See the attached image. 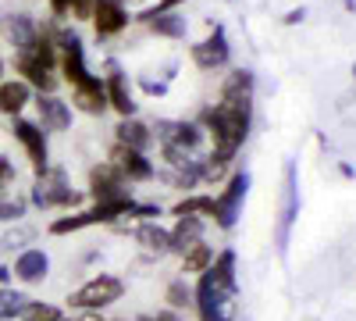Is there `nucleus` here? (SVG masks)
I'll use <instances>...</instances> for the list:
<instances>
[{"label":"nucleus","mask_w":356,"mask_h":321,"mask_svg":"<svg viewBox=\"0 0 356 321\" xmlns=\"http://www.w3.org/2000/svg\"><path fill=\"white\" fill-rule=\"evenodd\" d=\"M250 122H253V72L235 68L221 86V100L200 114V125L211 139V154L235 161V154L243 150L250 136Z\"/></svg>","instance_id":"obj_1"},{"label":"nucleus","mask_w":356,"mask_h":321,"mask_svg":"<svg viewBox=\"0 0 356 321\" xmlns=\"http://www.w3.org/2000/svg\"><path fill=\"white\" fill-rule=\"evenodd\" d=\"M235 293H239V279H235V250H221L214 265L207 268L193 289V304L200 321H232L235 318Z\"/></svg>","instance_id":"obj_2"},{"label":"nucleus","mask_w":356,"mask_h":321,"mask_svg":"<svg viewBox=\"0 0 356 321\" xmlns=\"http://www.w3.org/2000/svg\"><path fill=\"white\" fill-rule=\"evenodd\" d=\"M29 203H33L36 211H57V208H79L82 203V193L72 189L68 182V171L50 164L47 171L36 175L33 189H29Z\"/></svg>","instance_id":"obj_3"},{"label":"nucleus","mask_w":356,"mask_h":321,"mask_svg":"<svg viewBox=\"0 0 356 321\" xmlns=\"http://www.w3.org/2000/svg\"><path fill=\"white\" fill-rule=\"evenodd\" d=\"M122 297H125V282L118 275H93L89 282H82L65 304L72 311H104V307L118 304Z\"/></svg>","instance_id":"obj_4"},{"label":"nucleus","mask_w":356,"mask_h":321,"mask_svg":"<svg viewBox=\"0 0 356 321\" xmlns=\"http://www.w3.org/2000/svg\"><path fill=\"white\" fill-rule=\"evenodd\" d=\"M246 193H250V171L243 168V171H232L228 175V186L214 196V225L218 228H235L239 225V218H243V203H246Z\"/></svg>","instance_id":"obj_5"},{"label":"nucleus","mask_w":356,"mask_h":321,"mask_svg":"<svg viewBox=\"0 0 356 321\" xmlns=\"http://www.w3.org/2000/svg\"><path fill=\"white\" fill-rule=\"evenodd\" d=\"M11 136H15V143L25 150V157H29V164H33V171L40 175V171H47L50 168V150H47V132L40 129V122H29V118H11Z\"/></svg>","instance_id":"obj_6"},{"label":"nucleus","mask_w":356,"mask_h":321,"mask_svg":"<svg viewBox=\"0 0 356 321\" xmlns=\"http://www.w3.org/2000/svg\"><path fill=\"white\" fill-rule=\"evenodd\" d=\"M296 218H300V186H296V164L289 161L285 164V189H282V218H278V228H275L278 253L289 250V236H292Z\"/></svg>","instance_id":"obj_7"},{"label":"nucleus","mask_w":356,"mask_h":321,"mask_svg":"<svg viewBox=\"0 0 356 321\" xmlns=\"http://www.w3.org/2000/svg\"><path fill=\"white\" fill-rule=\"evenodd\" d=\"M154 129V139L157 143H171V147H186V150H193V154H200L203 150V139H207V132H203V125L200 122H182V118H164V122H157V125H150Z\"/></svg>","instance_id":"obj_8"},{"label":"nucleus","mask_w":356,"mask_h":321,"mask_svg":"<svg viewBox=\"0 0 356 321\" xmlns=\"http://www.w3.org/2000/svg\"><path fill=\"white\" fill-rule=\"evenodd\" d=\"M89 196L93 200H122L129 196V182L111 161H100L89 168Z\"/></svg>","instance_id":"obj_9"},{"label":"nucleus","mask_w":356,"mask_h":321,"mask_svg":"<svg viewBox=\"0 0 356 321\" xmlns=\"http://www.w3.org/2000/svg\"><path fill=\"white\" fill-rule=\"evenodd\" d=\"M93 29L100 40H111V36H122L129 29V8L122 4V0H93Z\"/></svg>","instance_id":"obj_10"},{"label":"nucleus","mask_w":356,"mask_h":321,"mask_svg":"<svg viewBox=\"0 0 356 321\" xmlns=\"http://www.w3.org/2000/svg\"><path fill=\"white\" fill-rule=\"evenodd\" d=\"M107 161L125 175V182H150V179H154V168H157L146 154H139V150L125 147V143H114Z\"/></svg>","instance_id":"obj_11"},{"label":"nucleus","mask_w":356,"mask_h":321,"mask_svg":"<svg viewBox=\"0 0 356 321\" xmlns=\"http://www.w3.org/2000/svg\"><path fill=\"white\" fill-rule=\"evenodd\" d=\"M40 111V129L43 132H68L72 129V104L61 100L57 93H36L33 97Z\"/></svg>","instance_id":"obj_12"},{"label":"nucleus","mask_w":356,"mask_h":321,"mask_svg":"<svg viewBox=\"0 0 356 321\" xmlns=\"http://www.w3.org/2000/svg\"><path fill=\"white\" fill-rule=\"evenodd\" d=\"M228 57H232V47H228V36H225V29H214L207 40H200L193 47V65L203 68V72H214V68H225L228 65Z\"/></svg>","instance_id":"obj_13"},{"label":"nucleus","mask_w":356,"mask_h":321,"mask_svg":"<svg viewBox=\"0 0 356 321\" xmlns=\"http://www.w3.org/2000/svg\"><path fill=\"white\" fill-rule=\"evenodd\" d=\"M15 75L22 79V82H29L36 93H57V75L40 61V57H33L29 50H22V54H15Z\"/></svg>","instance_id":"obj_14"},{"label":"nucleus","mask_w":356,"mask_h":321,"mask_svg":"<svg viewBox=\"0 0 356 321\" xmlns=\"http://www.w3.org/2000/svg\"><path fill=\"white\" fill-rule=\"evenodd\" d=\"M36 29H40V22H36L33 15H25V11H15V15L0 18V36L8 40V47H15V54H22V50L33 47Z\"/></svg>","instance_id":"obj_15"},{"label":"nucleus","mask_w":356,"mask_h":321,"mask_svg":"<svg viewBox=\"0 0 356 321\" xmlns=\"http://www.w3.org/2000/svg\"><path fill=\"white\" fill-rule=\"evenodd\" d=\"M118 232H129V236L143 246V250H150V253H171V232L157 221H139V225H122L118 221L114 225Z\"/></svg>","instance_id":"obj_16"},{"label":"nucleus","mask_w":356,"mask_h":321,"mask_svg":"<svg viewBox=\"0 0 356 321\" xmlns=\"http://www.w3.org/2000/svg\"><path fill=\"white\" fill-rule=\"evenodd\" d=\"M11 275H15L18 282H25V285L43 282V279L50 275V257H47V250H40V246H25V250L15 257Z\"/></svg>","instance_id":"obj_17"},{"label":"nucleus","mask_w":356,"mask_h":321,"mask_svg":"<svg viewBox=\"0 0 356 321\" xmlns=\"http://www.w3.org/2000/svg\"><path fill=\"white\" fill-rule=\"evenodd\" d=\"M72 107H79L82 114H104L107 111V86L100 75H89L86 82L72 86Z\"/></svg>","instance_id":"obj_18"},{"label":"nucleus","mask_w":356,"mask_h":321,"mask_svg":"<svg viewBox=\"0 0 356 321\" xmlns=\"http://www.w3.org/2000/svg\"><path fill=\"white\" fill-rule=\"evenodd\" d=\"M104 86H107V107H114L122 118H136V97H132V90H129L125 72L111 65V75L104 79Z\"/></svg>","instance_id":"obj_19"},{"label":"nucleus","mask_w":356,"mask_h":321,"mask_svg":"<svg viewBox=\"0 0 356 321\" xmlns=\"http://www.w3.org/2000/svg\"><path fill=\"white\" fill-rule=\"evenodd\" d=\"M168 232H171V253L182 257L189 246H196L207 236V221L200 214H178L175 228H168Z\"/></svg>","instance_id":"obj_20"},{"label":"nucleus","mask_w":356,"mask_h":321,"mask_svg":"<svg viewBox=\"0 0 356 321\" xmlns=\"http://www.w3.org/2000/svg\"><path fill=\"white\" fill-rule=\"evenodd\" d=\"M36 90L29 82H22L18 75L15 79H4L0 82V114H8V118H18V114L33 104Z\"/></svg>","instance_id":"obj_21"},{"label":"nucleus","mask_w":356,"mask_h":321,"mask_svg":"<svg viewBox=\"0 0 356 321\" xmlns=\"http://www.w3.org/2000/svg\"><path fill=\"white\" fill-rule=\"evenodd\" d=\"M114 132H118V143H125V147H132L139 154H150V147L157 143L154 129L146 122H139V118H122V125H118Z\"/></svg>","instance_id":"obj_22"},{"label":"nucleus","mask_w":356,"mask_h":321,"mask_svg":"<svg viewBox=\"0 0 356 321\" xmlns=\"http://www.w3.org/2000/svg\"><path fill=\"white\" fill-rule=\"evenodd\" d=\"M150 33H157V36H164V40H182L186 33H189V22L178 15V11H164V15H146V18H139Z\"/></svg>","instance_id":"obj_23"},{"label":"nucleus","mask_w":356,"mask_h":321,"mask_svg":"<svg viewBox=\"0 0 356 321\" xmlns=\"http://www.w3.org/2000/svg\"><path fill=\"white\" fill-rule=\"evenodd\" d=\"M211 265H214V246L207 243V240H200L196 246H189V250L182 253V272H186V275H203Z\"/></svg>","instance_id":"obj_24"},{"label":"nucleus","mask_w":356,"mask_h":321,"mask_svg":"<svg viewBox=\"0 0 356 321\" xmlns=\"http://www.w3.org/2000/svg\"><path fill=\"white\" fill-rule=\"evenodd\" d=\"M29 297L15 285H0V321H22V311H25Z\"/></svg>","instance_id":"obj_25"},{"label":"nucleus","mask_w":356,"mask_h":321,"mask_svg":"<svg viewBox=\"0 0 356 321\" xmlns=\"http://www.w3.org/2000/svg\"><path fill=\"white\" fill-rule=\"evenodd\" d=\"M33 240H36V228H33V225L15 221V228H8L4 236H0V250H4V253H15V250H18V253H22Z\"/></svg>","instance_id":"obj_26"},{"label":"nucleus","mask_w":356,"mask_h":321,"mask_svg":"<svg viewBox=\"0 0 356 321\" xmlns=\"http://www.w3.org/2000/svg\"><path fill=\"white\" fill-rule=\"evenodd\" d=\"M171 214H175V218H178V214H203V218H211V214H214V196H203V193L186 196V200H178L175 208H171Z\"/></svg>","instance_id":"obj_27"},{"label":"nucleus","mask_w":356,"mask_h":321,"mask_svg":"<svg viewBox=\"0 0 356 321\" xmlns=\"http://www.w3.org/2000/svg\"><path fill=\"white\" fill-rule=\"evenodd\" d=\"M22 321H68V314L54 304H43V300H29L25 311H22Z\"/></svg>","instance_id":"obj_28"},{"label":"nucleus","mask_w":356,"mask_h":321,"mask_svg":"<svg viewBox=\"0 0 356 321\" xmlns=\"http://www.w3.org/2000/svg\"><path fill=\"white\" fill-rule=\"evenodd\" d=\"M25 211H29V200L25 196H15V193H0V221H22L25 218Z\"/></svg>","instance_id":"obj_29"},{"label":"nucleus","mask_w":356,"mask_h":321,"mask_svg":"<svg viewBox=\"0 0 356 321\" xmlns=\"http://www.w3.org/2000/svg\"><path fill=\"white\" fill-rule=\"evenodd\" d=\"M168 304H171V307H186V304H193V293L186 289V282H182V279L168 285Z\"/></svg>","instance_id":"obj_30"},{"label":"nucleus","mask_w":356,"mask_h":321,"mask_svg":"<svg viewBox=\"0 0 356 321\" xmlns=\"http://www.w3.org/2000/svg\"><path fill=\"white\" fill-rule=\"evenodd\" d=\"M11 182H15V164H11L4 154H0V189L11 186Z\"/></svg>","instance_id":"obj_31"},{"label":"nucleus","mask_w":356,"mask_h":321,"mask_svg":"<svg viewBox=\"0 0 356 321\" xmlns=\"http://www.w3.org/2000/svg\"><path fill=\"white\" fill-rule=\"evenodd\" d=\"M72 4H75V0H50L54 18H68V15H72Z\"/></svg>","instance_id":"obj_32"},{"label":"nucleus","mask_w":356,"mask_h":321,"mask_svg":"<svg viewBox=\"0 0 356 321\" xmlns=\"http://www.w3.org/2000/svg\"><path fill=\"white\" fill-rule=\"evenodd\" d=\"M182 0H157V8H150V11H143L139 18H146V15H164V11H175Z\"/></svg>","instance_id":"obj_33"},{"label":"nucleus","mask_w":356,"mask_h":321,"mask_svg":"<svg viewBox=\"0 0 356 321\" xmlns=\"http://www.w3.org/2000/svg\"><path fill=\"white\" fill-rule=\"evenodd\" d=\"M72 321H104V318H100V311H79V318H72Z\"/></svg>","instance_id":"obj_34"},{"label":"nucleus","mask_w":356,"mask_h":321,"mask_svg":"<svg viewBox=\"0 0 356 321\" xmlns=\"http://www.w3.org/2000/svg\"><path fill=\"white\" fill-rule=\"evenodd\" d=\"M157 321H182V318H178V314H171V311H161V314H154Z\"/></svg>","instance_id":"obj_35"},{"label":"nucleus","mask_w":356,"mask_h":321,"mask_svg":"<svg viewBox=\"0 0 356 321\" xmlns=\"http://www.w3.org/2000/svg\"><path fill=\"white\" fill-rule=\"evenodd\" d=\"M8 282H11V268L0 265V285H8Z\"/></svg>","instance_id":"obj_36"},{"label":"nucleus","mask_w":356,"mask_h":321,"mask_svg":"<svg viewBox=\"0 0 356 321\" xmlns=\"http://www.w3.org/2000/svg\"><path fill=\"white\" fill-rule=\"evenodd\" d=\"M136 321H157V318H154V314H139Z\"/></svg>","instance_id":"obj_37"},{"label":"nucleus","mask_w":356,"mask_h":321,"mask_svg":"<svg viewBox=\"0 0 356 321\" xmlns=\"http://www.w3.org/2000/svg\"><path fill=\"white\" fill-rule=\"evenodd\" d=\"M0 82H4V57H0Z\"/></svg>","instance_id":"obj_38"},{"label":"nucleus","mask_w":356,"mask_h":321,"mask_svg":"<svg viewBox=\"0 0 356 321\" xmlns=\"http://www.w3.org/2000/svg\"><path fill=\"white\" fill-rule=\"evenodd\" d=\"M0 193H4V189H0Z\"/></svg>","instance_id":"obj_39"}]
</instances>
